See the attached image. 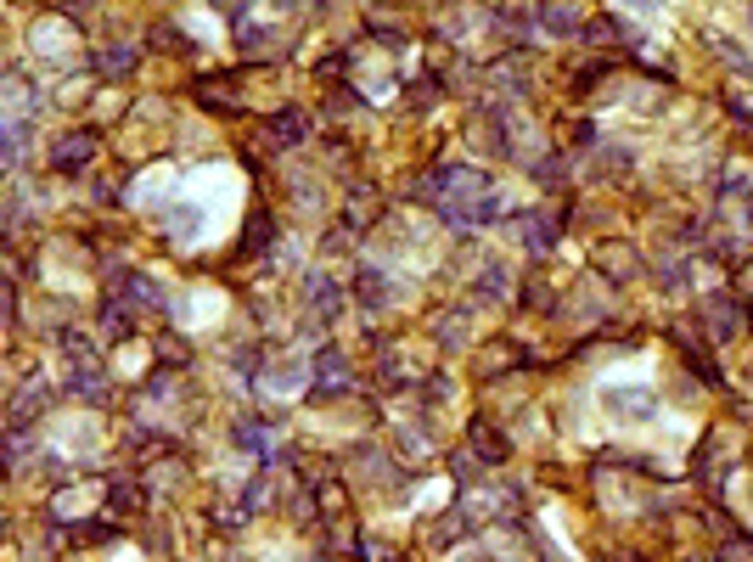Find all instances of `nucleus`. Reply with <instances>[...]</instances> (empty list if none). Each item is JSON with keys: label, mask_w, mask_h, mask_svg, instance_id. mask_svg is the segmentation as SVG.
<instances>
[{"label": "nucleus", "mask_w": 753, "mask_h": 562, "mask_svg": "<svg viewBox=\"0 0 753 562\" xmlns=\"http://www.w3.org/2000/svg\"><path fill=\"white\" fill-rule=\"evenodd\" d=\"M23 141H28V129H23V124H0V175H6L12 163H17Z\"/></svg>", "instance_id": "16"}, {"label": "nucleus", "mask_w": 753, "mask_h": 562, "mask_svg": "<svg viewBox=\"0 0 753 562\" xmlns=\"http://www.w3.org/2000/svg\"><path fill=\"white\" fill-rule=\"evenodd\" d=\"M462 332H467L462 315H444V321H439V338H444V343H462Z\"/></svg>", "instance_id": "27"}, {"label": "nucleus", "mask_w": 753, "mask_h": 562, "mask_svg": "<svg viewBox=\"0 0 753 562\" xmlns=\"http://www.w3.org/2000/svg\"><path fill=\"white\" fill-rule=\"evenodd\" d=\"M276 434L265 422H253V416H242L237 422V450H248V455H276V444H270Z\"/></svg>", "instance_id": "12"}, {"label": "nucleus", "mask_w": 753, "mask_h": 562, "mask_svg": "<svg viewBox=\"0 0 753 562\" xmlns=\"http://www.w3.org/2000/svg\"><path fill=\"white\" fill-rule=\"evenodd\" d=\"M473 455L489 461V467H501V461L512 455V444L501 439V427H495V422H473Z\"/></svg>", "instance_id": "6"}, {"label": "nucleus", "mask_w": 753, "mask_h": 562, "mask_svg": "<svg viewBox=\"0 0 753 562\" xmlns=\"http://www.w3.org/2000/svg\"><path fill=\"white\" fill-rule=\"evenodd\" d=\"M534 23L556 28V35H574V28H579V12H574V6H540V12H534Z\"/></svg>", "instance_id": "17"}, {"label": "nucleus", "mask_w": 753, "mask_h": 562, "mask_svg": "<svg viewBox=\"0 0 753 562\" xmlns=\"http://www.w3.org/2000/svg\"><path fill=\"white\" fill-rule=\"evenodd\" d=\"M354 292H360V304H366V310H382V304H388V276L366 264V271H360V281H354Z\"/></svg>", "instance_id": "13"}, {"label": "nucleus", "mask_w": 753, "mask_h": 562, "mask_svg": "<svg viewBox=\"0 0 753 562\" xmlns=\"http://www.w3.org/2000/svg\"><path fill=\"white\" fill-rule=\"evenodd\" d=\"M517 230H523V242H529V253H551L556 237H563V214H523Z\"/></svg>", "instance_id": "2"}, {"label": "nucleus", "mask_w": 753, "mask_h": 562, "mask_svg": "<svg viewBox=\"0 0 753 562\" xmlns=\"http://www.w3.org/2000/svg\"><path fill=\"white\" fill-rule=\"evenodd\" d=\"M102 332H107V338H129V315H124L118 304H102Z\"/></svg>", "instance_id": "21"}, {"label": "nucleus", "mask_w": 753, "mask_h": 562, "mask_svg": "<svg viewBox=\"0 0 753 562\" xmlns=\"http://www.w3.org/2000/svg\"><path fill=\"white\" fill-rule=\"evenodd\" d=\"M113 535H118L113 523H79V540H85V546H96V540H113Z\"/></svg>", "instance_id": "25"}, {"label": "nucleus", "mask_w": 753, "mask_h": 562, "mask_svg": "<svg viewBox=\"0 0 753 562\" xmlns=\"http://www.w3.org/2000/svg\"><path fill=\"white\" fill-rule=\"evenodd\" d=\"M107 501H113V512H141V501H147V495H141L136 484L124 478V484H113V489H107Z\"/></svg>", "instance_id": "20"}, {"label": "nucleus", "mask_w": 753, "mask_h": 562, "mask_svg": "<svg viewBox=\"0 0 753 562\" xmlns=\"http://www.w3.org/2000/svg\"><path fill=\"white\" fill-rule=\"evenodd\" d=\"M478 299H489V304L506 299V271H501V264H489V271L478 276Z\"/></svg>", "instance_id": "19"}, {"label": "nucleus", "mask_w": 753, "mask_h": 562, "mask_svg": "<svg viewBox=\"0 0 753 562\" xmlns=\"http://www.w3.org/2000/svg\"><path fill=\"white\" fill-rule=\"evenodd\" d=\"M719 562H753V540H731L726 551H719Z\"/></svg>", "instance_id": "26"}, {"label": "nucleus", "mask_w": 753, "mask_h": 562, "mask_svg": "<svg viewBox=\"0 0 753 562\" xmlns=\"http://www.w3.org/2000/svg\"><path fill=\"white\" fill-rule=\"evenodd\" d=\"M23 455H28V439H17V434L0 439V467H12V461H23Z\"/></svg>", "instance_id": "24"}, {"label": "nucleus", "mask_w": 753, "mask_h": 562, "mask_svg": "<svg viewBox=\"0 0 753 562\" xmlns=\"http://www.w3.org/2000/svg\"><path fill=\"white\" fill-rule=\"evenodd\" d=\"M703 315H708V326H714L719 338H731L737 326H742V310H737L731 299H708V304H703Z\"/></svg>", "instance_id": "14"}, {"label": "nucleus", "mask_w": 753, "mask_h": 562, "mask_svg": "<svg viewBox=\"0 0 753 562\" xmlns=\"http://www.w3.org/2000/svg\"><path fill=\"white\" fill-rule=\"evenodd\" d=\"M371 220V191H354L349 197V225H366Z\"/></svg>", "instance_id": "23"}, {"label": "nucleus", "mask_w": 753, "mask_h": 562, "mask_svg": "<svg viewBox=\"0 0 753 562\" xmlns=\"http://www.w3.org/2000/svg\"><path fill=\"white\" fill-rule=\"evenodd\" d=\"M62 360H68V383H74L79 400L102 405L107 400V372H102V360H96V349L79 332H62Z\"/></svg>", "instance_id": "1"}, {"label": "nucleus", "mask_w": 753, "mask_h": 562, "mask_svg": "<svg viewBox=\"0 0 753 562\" xmlns=\"http://www.w3.org/2000/svg\"><path fill=\"white\" fill-rule=\"evenodd\" d=\"M51 405V393H46V383L35 377V383H23V393H12V427H23V422H35L40 411Z\"/></svg>", "instance_id": "7"}, {"label": "nucleus", "mask_w": 753, "mask_h": 562, "mask_svg": "<svg viewBox=\"0 0 753 562\" xmlns=\"http://www.w3.org/2000/svg\"><path fill=\"white\" fill-rule=\"evenodd\" d=\"M304 136H310V118H304L299 107H281V113L270 118V141H276V147H299Z\"/></svg>", "instance_id": "9"}, {"label": "nucleus", "mask_w": 753, "mask_h": 562, "mask_svg": "<svg viewBox=\"0 0 753 562\" xmlns=\"http://www.w3.org/2000/svg\"><path fill=\"white\" fill-rule=\"evenodd\" d=\"M12 299H17V292H12V281H0V315H12Z\"/></svg>", "instance_id": "30"}, {"label": "nucleus", "mask_w": 753, "mask_h": 562, "mask_svg": "<svg viewBox=\"0 0 753 562\" xmlns=\"http://www.w3.org/2000/svg\"><path fill=\"white\" fill-rule=\"evenodd\" d=\"M96 68H102L107 79H124V74H136V51H129V46H107L102 56H96Z\"/></svg>", "instance_id": "15"}, {"label": "nucleus", "mask_w": 753, "mask_h": 562, "mask_svg": "<svg viewBox=\"0 0 753 562\" xmlns=\"http://www.w3.org/2000/svg\"><path fill=\"white\" fill-rule=\"evenodd\" d=\"M534 180H540V186H563V180H568V158H563V152L540 158V163H534Z\"/></svg>", "instance_id": "18"}, {"label": "nucleus", "mask_w": 753, "mask_h": 562, "mask_svg": "<svg viewBox=\"0 0 753 562\" xmlns=\"http://www.w3.org/2000/svg\"><path fill=\"white\" fill-rule=\"evenodd\" d=\"M405 96H411V107H422V102H433V96H439V85H411Z\"/></svg>", "instance_id": "28"}, {"label": "nucleus", "mask_w": 753, "mask_h": 562, "mask_svg": "<svg viewBox=\"0 0 753 562\" xmlns=\"http://www.w3.org/2000/svg\"><path fill=\"white\" fill-rule=\"evenodd\" d=\"M310 310H315L321 321H332V315L343 310V287L326 281V276H310Z\"/></svg>", "instance_id": "11"}, {"label": "nucleus", "mask_w": 753, "mask_h": 562, "mask_svg": "<svg viewBox=\"0 0 753 562\" xmlns=\"http://www.w3.org/2000/svg\"><path fill=\"white\" fill-rule=\"evenodd\" d=\"M191 96H198L203 107H214V113H237V107H242V90H237L231 79H219V74L198 79V85H191Z\"/></svg>", "instance_id": "4"}, {"label": "nucleus", "mask_w": 753, "mask_h": 562, "mask_svg": "<svg viewBox=\"0 0 753 562\" xmlns=\"http://www.w3.org/2000/svg\"><path fill=\"white\" fill-rule=\"evenodd\" d=\"M545 299H551V287H545L540 276H529V281H523V304H529V310H545Z\"/></svg>", "instance_id": "22"}, {"label": "nucleus", "mask_w": 753, "mask_h": 562, "mask_svg": "<svg viewBox=\"0 0 753 562\" xmlns=\"http://www.w3.org/2000/svg\"><path fill=\"white\" fill-rule=\"evenodd\" d=\"M231 366H237V372H259V354H253V349H237Z\"/></svg>", "instance_id": "29"}, {"label": "nucleus", "mask_w": 753, "mask_h": 562, "mask_svg": "<svg viewBox=\"0 0 753 562\" xmlns=\"http://www.w3.org/2000/svg\"><path fill=\"white\" fill-rule=\"evenodd\" d=\"M270 242H276V220H270L265 209H253V214H248V225H242V253L253 259V253H265Z\"/></svg>", "instance_id": "10"}, {"label": "nucleus", "mask_w": 753, "mask_h": 562, "mask_svg": "<svg viewBox=\"0 0 753 562\" xmlns=\"http://www.w3.org/2000/svg\"><path fill=\"white\" fill-rule=\"evenodd\" d=\"M343 383H349V360H343V349H321V354H315V393L343 388Z\"/></svg>", "instance_id": "8"}, {"label": "nucleus", "mask_w": 753, "mask_h": 562, "mask_svg": "<svg viewBox=\"0 0 753 562\" xmlns=\"http://www.w3.org/2000/svg\"><path fill=\"white\" fill-rule=\"evenodd\" d=\"M90 158H96V136H90V129H68V136L51 147V163H56V169H85Z\"/></svg>", "instance_id": "3"}, {"label": "nucleus", "mask_w": 753, "mask_h": 562, "mask_svg": "<svg viewBox=\"0 0 753 562\" xmlns=\"http://www.w3.org/2000/svg\"><path fill=\"white\" fill-rule=\"evenodd\" d=\"M596 271L607 276V281H636V248L630 242H607V248H596Z\"/></svg>", "instance_id": "5"}]
</instances>
